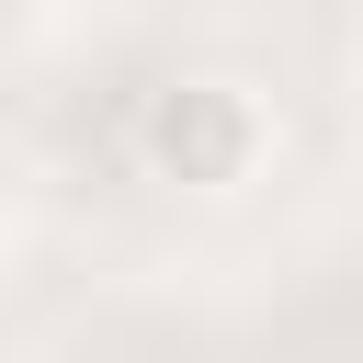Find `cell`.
<instances>
[{
  "label": "cell",
  "instance_id": "cell-1",
  "mask_svg": "<svg viewBox=\"0 0 363 363\" xmlns=\"http://www.w3.org/2000/svg\"><path fill=\"white\" fill-rule=\"evenodd\" d=\"M261 147H272V125H261V102L238 79H170L147 102V125H136V159L159 182H182V193H238L261 170Z\"/></svg>",
  "mask_w": 363,
  "mask_h": 363
},
{
  "label": "cell",
  "instance_id": "cell-2",
  "mask_svg": "<svg viewBox=\"0 0 363 363\" xmlns=\"http://www.w3.org/2000/svg\"><path fill=\"white\" fill-rule=\"evenodd\" d=\"M352 102H363V79H352Z\"/></svg>",
  "mask_w": 363,
  "mask_h": 363
}]
</instances>
